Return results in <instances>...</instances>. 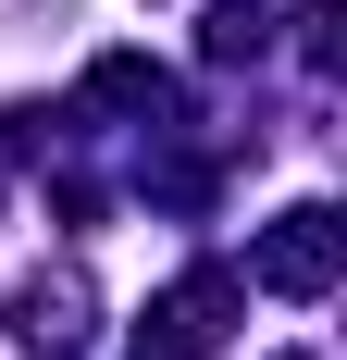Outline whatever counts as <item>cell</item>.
I'll list each match as a JSON object with an SVG mask.
<instances>
[{"label":"cell","mask_w":347,"mask_h":360,"mask_svg":"<svg viewBox=\"0 0 347 360\" xmlns=\"http://www.w3.org/2000/svg\"><path fill=\"white\" fill-rule=\"evenodd\" d=\"M261 286H285V298H322L335 286V212H285L273 236H261V261H248Z\"/></svg>","instance_id":"obj_1"}]
</instances>
